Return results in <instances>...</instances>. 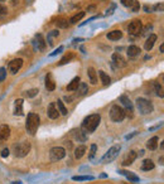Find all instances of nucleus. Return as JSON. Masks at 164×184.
I'll list each match as a JSON object with an SVG mask.
<instances>
[{
    "mask_svg": "<svg viewBox=\"0 0 164 184\" xmlns=\"http://www.w3.org/2000/svg\"><path fill=\"white\" fill-rule=\"evenodd\" d=\"M125 115H126L125 110H124L121 106H119V105H114V106L111 107V110H110V117H111V120L115 121V122L123 121V120L125 119Z\"/></svg>",
    "mask_w": 164,
    "mask_h": 184,
    "instance_id": "nucleus-5",
    "label": "nucleus"
},
{
    "mask_svg": "<svg viewBox=\"0 0 164 184\" xmlns=\"http://www.w3.org/2000/svg\"><path fill=\"white\" fill-rule=\"evenodd\" d=\"M100 121H101V116L99 114H94V115H90L87 117H85V120L82 121V126H81V130L84 133H94L97 126L100 125Z\"/></svg>",
    "mask_w": 164,
    "mask_h": 184,
    "instance_id": "nucleus-1",
    "label": "nucleus"
},
{
    "mask_svg": "<svg viewBox=\"0 0 164 184\" xmlns=\"http://www.w3.org/2000/svg\"><path fill=\"white\" fill-rule=\"evenodd\" d=\"M73 57H74V54H73V53H68V54H66V56H64V57H63V58H62V59L58 62V64H59V66H63V64L68 63V62H69V61H71Z\"/></svg>",
    "mask_w": 164,
    "mask_h": 184,
    "instance_id": "nucleus-33",
    "label": "nucleus"
},
{
    "mask_svg": "<svg viewBox=\"0 0 164 184\" xmlns=\"http://www.w3.org/2000/svg\"><path fill=\"white\" fill-rule=\"evenodd\" d=\"M76 91H78V96H84V95H86V92H87V84L86 83H84V82H79V84H78V87H77V89Z\"/></svg>",
    "mask_w": 164,
    "mask_h": 184,
    "instance_id": "nucleus-30",
    "label": "nucleus"
},
{
    "mask_svg": "<svg viewBox=\"0 0 164 184\" xmlns=\"http://www.w3.org/2000/svg\"><path fill=\"white\" fill-rule=\"evenodd\" d=\"M29 151H30V143L28 141H23L14 145V154L17 158H24L28 155Z\"/></svg>",
    "mask_w": 164,
    "mask_h": 184,
    "instance_id": "nucleus-6",
    "label": "nucleus"
},
{
    "mask_svg": "<svg viewBox=\"0 0 164 184\" xmlns=\"http://www.w3.org/2000/svg\"><path fill=\"white\" fill-rule=\"evenodd\" d=\"M72 179L76 181H85V180H94L95 178L92 175H74Z\"/></svg>",
    "mask_w": 164,
    "mask_h": 184,
    "instance_id": "nucleus-31",
    "label": "nucleus"
},
{
    "mask_svg": "<svg viewBox=\"0 0 164 184\" xmlns=\"http://www.w3.org/2000/svg\"><path fill=\"white\" fill-rule=\"evenodd\" d=\"M56 25H57L58 28H62V29H64V28H67V27L69 25V23H68V20H67V19L59 18V19H57V22H56Z\"/></svg>",
    "mask_w": 164,
    "mask_h": 184,
    "instance_id": "nucleus-32",
    "label": "nucleus"
},
{
    "mask_svg": "<svg viewBox=\"0 0 164 184\" xmlns=\"http://www.w3.org/2000/svg\"><path fill=\"white\" fill-rule=\"evenodd\" d=\"M138 158V154L135 153V151H129V154L124 158V160H123V165L124 166H128V165H131L134 161H135V159Z\"/></svg>",
    "mask_w": 164,
    "mask_h": 184,
    "instance_id": "nucleus-13",
    "label": "nucleus"
},
{
    "mask_svg": "<svg viewBox=\"0 0 164 184\" xmlns=\"http://www.w3.org/2000/svg\"><path fill=\"white\" fill-rule=\"evenodd\" d=\"M106 37H107V39H110V41H119V39L123 37V32L115 29V30L109 32V33L106 34Z\"/></svg>",
    "mask_w": 164,
    "mask_h": 184,
    "instance_id": "nucleus-15",
    "label": "nucleus"
},
{
    "mask_svg": "<svg viewBox=\"0 0 164 184\" xmlns=\"http://www.w3.org/2000/svg\"><path fill=\"white\" fill-rule=\"evenodd\" d=\"M22 67H23V59L22 58H15V59L10 61L9 62V66H8V68H9V71H10L12 74L18 73Z\"/></svg>",
    "mask_w": 164,
    "mask_h": 184,
    "instance_id": "nucleus-9",
    "label": "nucleus"
},
{
    "mask_svg": "<svg viewBox=\"0 0 164 184\" xmlns=\"http://www.w3.org/2000/svg\"><path fill=\"white\" fill-rule=\"evenodd\" d=\"M100 2H102V0H100Z\"/></svg>",
    "mask_w": 164,
    "mask_h": 184,
    "instance_id": "nucleus-50",
    "label": "nucleus"
},
{
    "mask_svg": "<svg viewBox=\"0 0 164 184\" xmlns=\"http://www.w3.org/2000/svg\"><path fill=\"white\" fill-rule=\"evenodd\" d=\"M38 88H32V89H29V91H27L25 92V96L28 97V99H32V97H34V96H37L38 95Z\"/></svg>",
    "mask_w": 164,
    "mask_h": 184,
    "instance_id": "nucleus-35",
    "label": "nucleus"
},
{
    "mask_svg": "<svg viewBox=\"0 0 164 184\" xmlns=\"http://www.w3.org/2000/svg\"><path fill=\"white\" fill-rule=\"evenodd\" d=\"M14 115L17 116H22L23 115V100L19 99L15 101V105H14Z\"/></svg>",
    "mask_w": 164,
    "mask_h": 184,
    "instance_id": "nucleus-17",
    "label": "nucleus"
},
{
    "mask_svg": "<svg viewBox=\"0 0 164 184\" xmlns=\"http://www.w3.org/2000/svg\"><path fill=\"white\" fill-rule=\"evenodd\" d=\"M154 87H155V92H156V95H158L159 97H163V96H164V94H163V87H161V84H159L158 82H155Z\"/></svg>",
    "mask_w": 164,
    "mask_h": 184,
    "instance_id": "nucleus-36",
    "label": "nucleus"
},
{
    "mask_svg": "<svg viewBox=\"0 0 164 184\" xmlns=\"http://www.w3.org/2000/svg\"><path fill=\"white\" fill-rule=\"evenodd\" d=\"M119 173H121L123 175H125L130 181H139V176L135 174V173H133V171H126V170H121V171H119Z\"/></svg>",
    "mask_w": 164,
    "mask_h": 184,
    "instance_id": "nucleus-23",
    "label": "nucleus"
},
{
    "mask_svg": "<svg viewBox=\"0 0 164 184\" xmlns=\"http://www.w3.org/2000/svg\"><path fill=\"white\" fill-rule=\"evenodd\" d=\"M141 29H143V24H141V22L139 19H134L128 27V32L131 35H139Z\"/></svg>",
    "mask_w": 164,
    "mask_h": 184,
    "instance_id": "nucleus-8",
    "label": "nucleus"
},
{
    "mask_svg": "<svg viewBox=\"0 0 164 184\" xmlns=\"http://www.w3.org/2000/svg\"><path fill=\"white\" fill-rule=\"evenodd\" d=\"M154 166H155V164H154L153 160H150V159H145V160L143 161V164H141V169H143V170H153Z\"/></svg>",
    "mask_w": 164,
    "mask_h": 184,
    "instance_id": "nucleus-26",
    "label": "nucleus"
},
{
    "mask_svg": "<svg viewBox=\"0 0 164 184\" xmlns=\"http://www.w3.org/2000/svg\"><path fill=\"white\" fill-rule=\"evenodd\" d=\"M112 62L118 66V67H125L128 63H126V59L120 54V53H114L112 54Z\"/></svg>",
    "mask_w": 164,
    "mask_h": 184,
    "instance_id": "nucleus-12",
    "label": "nucleus"
},
{
    "mask_svg": "<svg viewBox=\"0 0 164 184\" xmlns=\"http://www.w3.org/2000/svg\"><path fill=\"white\" fill-rule=\"evenodd\" d=\"M120 3L125 7V8H130L133 4V0H120Z\"/></svg>",
    "mask_w": 164,
    "mask_h": 184,
    "instance_id": "nucleus-40",
    "label": "nucleus"
},
{
    "mask_svg": "<svg viewBox=\"0 0 164 184\" xmlns=\"http://www.w3.org/2000/svg\"><path fill=\"white\" fill-rule=\"evenodd\" d=\"M10 136V127L8 125H0V144L5 143Z\"/></svg>",
    "mask_w": 164,
    "mask_h": 184,
    "instance_id": "nucleus-10",
    "label": "nucleus"
},
{
    "mask_svg": "<svg viewBox=\"0 0 164 184\" xmlns=\"http://www.w3.org/2000/svg\"><path fill=\"white\" fill-rule=\"evenodd\" d=\"M99 76H100V78H101V82H102V84H104V86H107V84H110V82H111V78L109 77V74H107V73H105L104 71H100V72H99Z\"/></svg>",
    "mask_w": 164,
    "mask_h": 184,
    "instance_id": "nucleus-27",
    "label": "nucleus"
},
{
    "mask_svg": "<svg viewBox=\"0 0 164 184\" xmlns=\"http://www.w3.org/2000/svg\"><path fill=\"white\" fill-rule=\"evenodd\" d=\"M136 107L139 110V112L141 115H149L153 112L154 107H153V104L146 100V99H143V97H139L136 99Z\"/></svg>",
    "mask_w": 164,
    "mask_h": 184,
    "instance_id": "nucleus-4",
    "label": "nucleus"
},
{
    "mask_svg": "<svg viewBox=\"0 0 164 184\" xmlns=\"http://www.w3.org/2000/svg\"><path fill=\"white\" fill-rule=\"evenodd\" d=\"M7 78V69L4 67H0V82H3Z\"/></svg>",
    "mask_w": 164,
    "mask_h": 184,
    "instance_id": "nucleus-38",
    "label": "nucleus"
},
{
    "mask_svg": "<svg viewBox=\"0 0 164 184\" xmlns=\"http://www.w3.org/2000/svg\"><path fill=\"white\" fill-rule=\"evenodd\" d=\"M36 39H37L36 43H37V46H38V49H39V51H44V49H46V42H44L42 34L36 35Z\"/></svg>",
    "mask_w": 164,
    "mask_h": 184,
    "instance_id": "nucleus-29",
    "label": "nucleus"
},
{
    "mask_svg": "<svg viewBox=\"0 0 164 184\" xmlns=\"http://www.w3.org/2000/svg\"><path fill=\"white\" fill-rule=\"evenodd\" d=\"M96 150H97V146L94 144V145H91V150H90V158L92 159L94 156H95V154H96Z\"/></svg>",
    "mask_w": 164,
    "mask_h": 184,
    "instance_id": "nucleus-42",
    "label": "nucleus"
},
{
    "mask_svg": "<svg viewBox=\"0 0 164 184\" xmlns=\"http://www.w3.org/2000/svg\"><path fill=\"white\" fill-rule=\"evenodd\" d=\"M46 88H47L48 91H53V89L56 88V83H54V81L52 79V74H51V73H48V74L46 76Z\"/></svg>",
    "mask_w": 164,
    "mask_h": 184,
    "instance_id": "nucleus-19",
    "label": "nucleus"
},
{
    "mask_svg": "<svg viewBox=\"0 0 164 184\" xmlns=\"http://www.w3.org/2000/svg\"><path fill=\"white\" fill-rule=\"evenodd\" d=\"M163 51H164V46H163V44H161V46H160V52H161V53H163Z\"/></svg>",
    "mask_w": 164,
    "mask_h": 184,
    "instance_id": "nucleus-46",
    "label": "nucleus"
},
{
    "mask_svg": "<svg viewBox=\"0 0 164 184\" xmlns=\"http://www.w3.org/2000/svg\"><path fill=\"white\" fill-rule=\"evenodd\" d=\"M62 51H63V46H59V47H58V48H57V49H56L54 52H52V53H51L49 56H51V57H53V56H56V54H58V53H61Z\"/></svg>",
    "mask_w": 164,
    "mask_h": 184,
    "instance_id": "nucleus-43",
    "label": "nucleus"
},
{
    "mask_svg": "<svg viewBox=\"0 0 164 184\" xmlns=\"http://www.w3.org/2000/svg\"><path fill=\"white\" fill-rule=\"evenodd\" d=\"M131 10L133 12H138L139 9H140V4H139V2L138 0H133V4H131Z\"/></svg>",
    "mask_w": 164,
    "mask_h": 184,
    "instance_id": "nucleus-37",
    "label": "nucleus"
},
{
    "mask_svg": "<svg viewBox=\"0 0 164 184\" xmlns=\"http://www.w3.org/2000/svg\"><path fill=\"white\" fill-rule=\"evenodd\" d=\"M79 82H81L79 77H74V78L68 83V86H67V91H76L77 87H78V84H79Z\"/></svg>",
    "mask_w": 164,
    "mask_h": 184,
    "instance_id": "nucleus-21",
    "label": "nucleus"
},
{
    "mask_svg": "<svg viewBox=\"0 0 164 184\" xmlns=\"http://www.w3.org/2000/svg\"><path fill=\"white\" fill-rule=\"evenodd\" d=\"M87 76H89V78H90L91 84H96V83H97V73H96L95 68L90 67V68L87 69Z\"/></svg>",
    "mask_w": 164,
    "mask_h": 184,
    "instance_id": "nucleus-18",
    "label": "nucleus"
},
{
    "mask_svg": "<svg viewBox=\"0 0 164 184\" xmlns=\"http://www.w3.org/2000/svg\"><path fill=\"white\" fill-rule=\"evenodd\" d=\"M128 56L129 57H136L139 53H140V48L138 47V46H130L129 48H128Z\"/></svg>",
    "mask_w": 164,
    "mask_h": 184,
    "instance_id": "nucleus-25",
    "label": "nucleus"
},
{
    "mask_svg": "<svg viewBox=\"0 0 164 184\" xmlns=\"http://www.w3.org/2000/svg\"><path fill=\"white\" fill-rule=\"evenodd\" d=\"M85 12H79V13H77V14H74L71 19H69V24H76V23H78L82 18H84L85 17Z\"/></svg>",
    "mask_w": 164,
    "mask_h": 184,
    "instance_id": "nucleus-28",
    "label": "nucleus"
},
{
    "mask_svg": "<svg viewBox=\"0 0 164 184\" xmlns=\"http://www.w3.org/2000/svg\"><path fill=\"white\" fill-rule=\"evenodd\" d=\"M85 153H86V146L85 145H79V146H77L74 149V158L76 159H81L82 156L85 155Z\"/></svg>",
    "mask_w": 164,
    "mask_h": 184,
    "instance_id": "nucleus-20",
    "label": "nucleus"
},
{
    "mask_svg": "<svg viewBox=\"0 0 164 184\" xmlns=\"http://www.w3.org/2000/svg\"><path fill=\"white\" fill-rule=\"evenodd\" d=\"M64 156H66V150L61 146H54L49 151V158L52 161H58V160L63 159Z\"/></svg>",
    "mask_w": 164,
    "mask_h": 184,
    "instance_id": "nucleus-7",
    "label": "nucleus"
},
{
    "mask_svg": "<svg viewBox=\"0 0 164 184\" xmlns=\"http://www.w3.org/2000/svg\"><path fill=\"white\" fill-rule=\"evenodd\" d=\"M39 116L34 112L29 114L28 117H27V122H25V129L30 134V135H34L38 130V126H39Z\"/></svg>",
    "mask_w": 164,
    "mask_h": 184,
    "instance_id": "nucleus-2",
    "label": "nucleus"
},
{
    "mask_svg": "<svg viewBox=\"0 0 164 184\" xmlns=\"http://www.w3.org/2000/svg\"><path fill=\"white\" fill-rule=\"evenodd\" d=\"M56 104H57V106H58V112H61L62 115H67V109H66V106L63 105V102H62L61 100H58Z\"/></svg>",
    "mask_w": 164,
    "mask_h": 184,
    "instance_id": "nucleus-34",
    "label": "nucleus"
},
{
    "mask_svg": "<svg viewBox=\"0 0 164 184\" xmlns=\"http://www.w3.org/2000/svg\"><path fill=\"white\" fill-rule=\"evenodd\" d=\"M139 155H140V156L144 155V150H140V151H139Z\"/></svg>",
    "mask_w": 164,
    "mask_h": 184,
    "instance_id": "nucleus-47",
    "label": "nucleus"
},
{
    "mask_svg": "<svg viewBox=\"0 0 164 184\" xmlns=\"http://www.w3.org/2000/svg\"><path fill=\"white\" fill-rule=\"evenodd\" d=\"M47 115H48V117L52 119V120H56V119L59 116V112H58V110L56 109V105H54V104H49V106H48V109H47Z\"/></svg>",
    "mask_w": 164,
    "mask_h": 184,
    "instance_id": "nucleus-14",
    "label": "nucleus"
},
{
    "mask_svg": "<svg viewBox=\"0 0 164 184\" xmlns=\"http://www.w3.org/2000/svg\"><path fill=\"white\" fill-rule=\"evenodd\" d=\"M115 8H116V5H115V4H112V5H111V8H110V9H107V13H106V14H112V10H114Z\"/></svg>",
    "mask_w": 164,
    "mask_h": 184,
    "instance_id": "nucleus-45",
    "label": "nucleus"
},
{
    "mask_svg": "<svg viewBox=\"0 0 164 184\" xmlns=\"http://www.w3.org/2000/svg\"><path fill=\"white\" fill-rule=\"evenodd\" d=\"M9 154H10L9 149H3V151H2V156H3V158H7V156H9Z\"/></svg>",
    "mask_w": 164,
    "mask_h": 184,
    "instance_id": "nucleus-44",
    "label": "nucleus"
},
{
    "mask_svg": "<svg viewBox=\"0 0 164 184\" xmlns=\"http://www.w3.org/2000/svg\"><path fill=\"white\" fill-rule=\"evenodd\" d=\"M156 42V35L155 34H150L149 35V38L146 39V42H145V44H144V48H145V51H150L151 48H153V46H154V43Z\"/></svg>",
    "mask_w": 164,
    "mask_h": 184,
    "instance_id": "nucleus-16",
    "label": "nucleus"
},
{
    "mask_svg": "<svg viewBox=\"0 0 164 184\" xmlns=\"http://www.w3.org/2000/svg\"><path fill=\"white\" fill-rule=\"evenodd\" d=\"M8 14V8L3 4H0V15H7Z\"/></svg>",
    "mask_w": 164,
    "mask_h": 184,
    "instance_id": "nucleus-41",
    "label": "nucleus"
},
{
    "mask_svg": "<svg viewBox=\"0 0 164 184\" xmlns=\"http://www.w3.org/2000/svg\"><path fill=\"white\" fill-rule=\"evenodd\" d=\"M0 2H4V0H0Z\"/></svg>",
    "mask_w": 164,
    "mask_h": 184,
    "instance_id": "nucleus-49",
    "label": "nucleus"
},
{
    "mask_svg": "<svg viewBox=\"0 0 164 184\" xmlns=\"http://www.w3.org/2000/svg\"><path fill=\"white\" fill-rule=\"evenodd\" d=\"M12 184H22L20 181H14V183H12Z\"/></svg>",
    "mask_w": 164,
    "mask_h": 184,
    "instance_id": "nucleus-48",
    "label": "nucleus"
},
{
    "mask_svg": "<svg viewBox=\"0 0 164 184\" xmlns=\"http://www.w3.org/2000/svg\"><path fill=\"white\" fill-rule=\"evenodd\" d=\"M120 150H121V145H114V146H111V148L105 153V155L101 158L100 163H101V164H109V163L114 161V160L118 158Z\"/></svg>",
    "mask_w": 164,
    "mask_h": 184,
    "instance_id": "nucleus-3",
    "label": "nucleus"
},
{
    "mask_svg": "<svg viewBox=\"0 0 164 184\" xmlns=\"http://www.w3.org/2000/svg\"><path fill=\"white\" fill-rule=\"evenodd\" d=\"M158 141H159V139H158L156 136H153L151 139L148 140V143H146V148H148L149 150H155V149L158 148Z\"/></svg>",
    "mask_w": 164,
    "mask_h": 184,
    "instance_id": "nucleus-22",
    "label": "nucleus"
},
{
    "mask_svg": "<svg viewBox=\"0 0 164 184\" xmlns=\"http://www.w3.org/2000/svg\"><path fill=\"white\" fill-rule=\"evenodd\" d=\"M73 135L78 141H86V139H87L86 133H84L82 130H73Z\"/></svg>",
    "mask_w": 164,
    "mask_h": 184,
    "instance_id": "nucleus-24",
    "label": "nucleus"
},
{
    "mask_svg": "<svg viewBox=\"0 0 164 184\" xmlns=\"http://www.w3.org/2000/svg\"><path fill=\"white\" fill-rule=\"evenodd\" d=\"M119 101L126 107L128 111H125V112H128V114L130 115V117H133V102L129 100V97H128L126 95H123V96H120Z\"/></svg>",
    "mask_w": 164,
    "mask_h": 184,
    "instance_id": "nucleus-11",
    "label": "nucleus"
},
{
    "mask_svg": "<svg viewBox=\"0 0 164 184\" xmlns=\"http://www.w3.org/2000/svg\"><path fill=\"white\" fill-rule=\"evenodd\" d=\"M58 35H59V32H58V30H52V32L48 34V42H49V44H51L52 38H56V37H58Z\"/></svg>",
    "mask_w": 164,
    "mask_h": 184,
    "instance_id": "nucleus-39",
    "label": "nucleus"
}]
</instances>
